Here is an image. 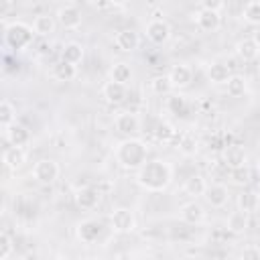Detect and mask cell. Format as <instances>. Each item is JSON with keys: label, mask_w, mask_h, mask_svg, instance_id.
<instances>
[{"label": "cell", "mask_w": 260, "mask_h": 260, "mask_svg": "<svg viewBox=\"0 0 260 260\" xmlns=\"http://www.w3.org/2000/svg\"><path fill=\"white\" fill-rule=\"evenodd\" d=\"M134 181L142 191L162 193L173 183V167L162 158L146 160L138 171H134Z\"/></svg>", "instance_id": "cell-1"}, {"label": "cell", "mask_w": 260, "mask_h": 260, "mask_svg": "<svg viewBox=\"0 0 260 260\" xmlns=\"http://www.w3.org/2000/svg\"><path fill=\"white\" fill-rule=\"evenodd\" d=\"M114 160L126 171H138L148 160V144L138 136H126L116 142Z\"/></svg>", "instance_id": "cell-2"}, {"label": "cell", "mask_w": 260, "mask_h": 260, "mask_svg": "<svg viewBox=\"0 0 260 260\" xmlns=\"http://www.w3.org/2000/svg\"><path fill=\"white\" fill-rule=\"evenodd\" d=\"M35 35L37 32L32 24H26L22 20H14V22L4 20V41L14 51H24L26 47H30L35 41Z\"/></svg>", "instance_id": "cell-3"}, {"label": "cell", "mask_w": 260, "mask_h": 260, "mask_svg": "<svg viewBox=\"0 0 260 260\" xmlns=\"http://www.w3.org/2000/svg\"><path fill=\"white\" fill-rule=\"evenodd\" d=\"M110 225L116 234H132L136 230V215L130 207H116L110 213Z\"/></svg>", "instance_id": "cell-4"}, {"label": "cell", "mask_w": 260, "mask_h": 260, "mask_svg": "<svg viewBox=\"0 0 260 260\" xmlns=\"http://www.w3.org/2000/svg\"><path fill=\"white\" fill-rule=\"evenodd\" d=\"M30 175L39 185H51L59 177V165L53 158H41L32 165Z\"/></svg>", "instance_id": "cell-5"}, {"label": "cell", "mask_w": 260, "mask_h": 260, "mask_svg": "<svg viewBox=\"0 0 260 260\" xmlns=\"http://www.w3.org/2000/svg\"><path fill=\"white\" fill-rule=\"evenodd\" d=\"M104 232V223L100 219H93V217H87V219H81L77 225H75V236L81 244H93L100 240Z\"/></svg>", "instance_id": "cell-6"}, {"label": "cell", "mask_w": 260, "mask_h": 260, "mask_svg": "<svg viewBox=\"0 0 260 260\" xmlns=\"http://www.w3.org/2000/svg\"><path fill=\"white\" fill-rule=\"evenodd\" d=\"M193 22L197 24L199 30L203 32H215L221 28V16L217 10H209V8H199L191 14Z\"/></svg>", "instance_id": "cell-7"}, {"label": "cell", "mask_w": 260, "mask_h": 260, "mask_svg": "<svg viewBox=\"0 0 260 260\" xmlns=\"http://www.w3.org/2000/svg\"><path fill=\"white\" fill-rule=\"evenodd\" d=\"M144 32H146V39H148L150 43H154V45H165V43H169V39H171V35H173L171 24H169L165 18H150V20L146 22Z\"/></svg>", "instance_id": "cell-8"}, {"label": "cell", "mask_w": 260, "mask_h": 260, "mask_svg": "<svg viewBox=\"0 0 260 260\" xmlns=\"http://www.w3.org/2000/svg\"><path fill=\"white\" fill-rule=\"evenodd\" d=\"M114 128L122 136H136L140 132V118L134 112H118L114 116Z\"/></svg>", "instance_id": "cell-9"}, {"label": "cell", "mask_w": 260, "mask_h": 260, "mask_svg": "<svg viewBox=\"0 0 260 260\" xmlns=\"http://www.w3.org/2000/svg\"><path fill=\"white\" fill-rule=\"evenodd\" d=\"M179 217H181V221H185L189 225H199V223L205 221V207L197 199H191V201L181 205Z\"/></svg>", "instance_id": "cell-10"}, {"label": "cell", "mask_w": 260, "mask_h": 260, "mask_svg": "<svg viewBox=\"0 0 260 260\" xmlns=\"http://www.w3.org/2000/svg\"><path fill=\"white\" fill-rule=\"evenodd\" d=\"M221 158L228 169H238V167L248 165V152L240 144H225L221 150Z\"/></svg>", "instance_id": "cell-11"}, {"label": "cell", "mask_w": 260, "mask_h": 260, "mask_svg": "<svg viewBox=\"0 0 260 260\" xmlns=\"http://www.w3.org/2000/svg\"><path fill=\"white\" fill-rule=\"evenodd\" d=\"M55 18H57V22H59L63 28H67V30H75V28L81 26V10H79L77 6H71V4L61 6V8L57 10Z\"/></svg>", "instance_id": "cell-12"}, {"label": "cell", "mask_w": 260, "mask_h": 260, "mask_svg": "<svg viewBox=\"0 0 260 260\" xmlns=\"http://www.w3.org/2000/svg\"><path fill=\"white\" fill-rule=\"evenodd\" d=\"M102 98L110 104V106H120L128 100V85L124 83H116V81H106L102 87Z\"/></svg>", "instance_id": "cell-13"}, {"label": "cell", "mask_w": 260, "mask_h": 260, "mask_svg": "<svg viewBox=\"0 0 260 260\" xmlns=\"http://www.w3.org/2000/svg\"><path fill=\"white\" fill-rule=\"evenodd\" d=\"M203 197H205V201H207L211 207L221 209V207H225L228 201H230V189H228V185H223V183H211V185H207V191H205Z\"/></svg>", "instance_id": "cell-14"}, {"label": "cell", "mask_w": 260, "mask_h": 260, "mask_svg": "<svg viewBox=\"0 0 260 260\" xmlns=\"http://www.w3.org/2000/svg\"><path fill=\"white\" fill-rule=\"evenodd\" d=\"M114 45L116 49H120L122 53H132L140 47V35L132 28H122L114 35Z\"/></svg>", "instance_id": "cell-15"}, {"label": "cell", "mask_w": 260, "mask_h": 260, "mask_svg": "<svg viewBox=\"0 0 260 260\" xmlns=\"http://www.w3.org/2000/svg\"><path fill=\"white\" fill-rule=\"evenodd\" d=\"M167 75H169V79H171V83H173L175 89H185V87H189L191 81H193V71H191V67L185 65V63L173 65Z\"/></svg>", "instance_id": "cell-16"}, {"label": "cell", "mask_w": 260, "mask_h": 260, "mask_svg": "<svg viewBox=\"0 0 260 260\" xmlns=\"http://www.w3.org/2000/svg\"><path fill=\"white\" fill-rule=\"evenodd\" d=\"M26 148L24 146H14V144H10L4 152H2V162H4V167L8 169V171H18V169H22V165L26 162Z\"/></svg>", "instance_id": "cell-17"}, {"label": "cell", "mask_w": 260, "mask_h": 260, "mask_svg": "<svg viewBox=\"0 0 260 260\" xmlns=\"http://www.w3.org/2000/svg\"><path fill=\"white\" fill-rule=\"evenodd\" d=\"M73 199H75V205L79 209L89 211V209H95L98 207V203H100V191L93 189V187H81V189L75 191Z\"/></svg>", "instance_id": "cell-18"}, {"label": "cell", "mask_w": 260, "mask_h": 260, "mask_svg": "<svg viewBox=\"0 0 260 260\" xmlns=\"http://www.w3.org/2000/svg\"><path fill=\"white\" fill-rule=\"evenodd\" d=\"M2 134H4V138H6L10 144H14V146H26V144L30 142V132H28V128L22 126V124H18V122L10 124L6 130H2Z\"/></svg>", "instance_id": "cell-19"}, {"label": "cell", "mask_w": 260, "mask_h": 260, "mask_svg": "<svg viewBox=\"0 0 260 260\" xmlns=\"http://www.w3.org/2000/svg\"><path fill=\"white\" fill-rule=\"evenodd\" d=\"M183 191H185V195H189L191 199L203 197V195H205V191H207V181H205V177H203V175H199V173H195V175L187 177V179H185V183H183Z\"/></svg>", "instance_id": "cell-20"}, {"label": "cell", "mask_w": 260, "mask_h": 260, "mask_svg": "<svg viewBox=\"0 0 260 260\" xmlns=\"http://www.w3.org/2000/svg\"><path fill=\"white\" fill-rule=\"evenodd\" d=\"M57 18L51 14H37L32 20V28L37 32V37H51L57 28Z\"/></svg>", "instance_id": "cell-21"}, {"label": "cell", "mask_w": 260, "mask_h": 260, "mask_svg": "<svg viewBox=\"0 0 260 260\" xmlns=\"http://www.w3.org/2000/svg\"><path fill=\"white\" fill-rule=\"evenodd\" d=\"M108 75H110L112 81L128 85V83L132 81V77H134V71H132V65H130V63H126V61H116V63L110 67V73H108Z\"/></svg>", "instance_id": "cell-22"}, {"label": "cell", "mask_w": 260, "mask_h": 260, "mask_svg": "<svg viewBox=\"0 0 260 260\" xmlns=\"http://www.w3.org/2000/svg\"><path fill=\"white\" fill-rule=\"evenodd\" d=\"M205 73H207V79H209L211 83H215V85L228 83V79L232 77L230 67H228L225 63H221V61H213V63H209Z\"/></svg>", "instance_id": "cell-23"}, {"label": "cell", "mask_w": 260, "mask_h": 260, "mask_svg": "<svg viewBox=\"0 0 260 260\" xmlns=\"http://www.w3.org/2000/svg\"><path fill=\"white\" fill-rule=\"evenodd\" d=\"M177 150H179L183 156H187V158L195 156V154L199 152V140H197V136H195L193 132H183V134L177 138Z\"/></svg>", "instance_id": "cell-24"}, {"label": "cell", "mask_w": 260, "mask_h": 260, "mask_svg": "<svg viewBox=\"0 0 260 260\" xmlns=\"http://www.w3.org/2000/svg\"><path fill=\"white\" fill-rule=\"evenodd\" d=\"M236 55H238V59H242L244 63L246 61H254L256 57H258V53H260V47L250 39V37H246V39H240L238 43H236Z\"/></svg>", "instance_id": "cell-25"}, {"label": "cell", "mask_w": 260, "mask_h": 260, "mask_svg": "<svg viewBox=\"0 0 260 260\" xmlns=\"http://www.w3.org/2000/svg\"><path fill=\"white\" fill-rule=\"evenodd\" d=\"M83 57H85V47H83L81 43H77V41L65 43V47H63V51H61V59H63V61L73 63V65H79V63L83 61Z\"/></svg>", "instance_id": "cell-26"}, {"label": "cell", "mask_w": 260, "mask_h": 260, "mask_svg": "<svg viewBox=\"0 0 260 260\" xmlns=\"http://www.w3.org/2000/svg\"><path fill=\"white\" fill-rule=\"evenodd\" d=\"M236 203H238V209H242L246 213H254L260 207V195L252 189H244V191H240Z\"/></svg>", "instance_id": "cell-27"}, {"label": "cell", "mask_w": 260, "mask_h": 260, "mask_svg": "<svg viewBox=\"0 0 260 260\" xmlns=\"http://www.w3.org/2000/svg\"><path fill=\"white\" fill-rule=\"evenodd\" d=\"M248 215L250 213H246V211H242V209H238V211H232L230 215H228V221H225V228H228V232H232V234H244L246 230H248Z\"/></svg>", "instance_id": "cell-28"}, {"label": "cell", "mask_w": 260, "mask_h": 260, "mask_svg": "<svg viewBox=\"0 0 260 260\" xmlns=\"http://www.w3.org/2000/svg\"><path fill=\"white\" fill-rule=\"evenodd\" d=\"M177 138H179V132H177V128H175L171 122H160V124L154 128V140L160 142V144L177 142Z\"/></svg>", "instance_id": "cell-29"}, {"label": "cell", "mask_w": 260, "mask_h": 260, "mask_svg": "<svg viewBox=\"0 0 260 260\" xmlns=\"http://www.w3.org/2000/svg\"><path fill=\"white\" fill-rule=\"evenodd\" d=\"M75 75H77V65H73V63H67L61 59L59 63L53 65V77L57 81H71V79H75Z\"/></svg>", "instance_id": "cell-30"}, {"label": "cell", "mask_w": 260, "mask_h": 260, "mask_svg": "<svg viewBox=\"0 0 260 260\" xmlns=\"http://www.w3.org/2000/svg\"><path fill=\"white\" fill-rule=\"evenodd\" d=\"M225 87H228V95H232V98H242V95L246 93V89H248V81H246L244 75L232 73V77L228 79Z\"/></svg>", "instance_id": "cell-31"}, {"label": "cell", "mask_w": 260, "mask_h": 260, "mask_svg": "<svg viewBox=\"0 0 260 260\" xmlns=\"http://www.w3.org/2000/svg\"><path fill=\"white\" fill-rule=\"evenodd\" d=\"M14 122H16V108L12 106L10 100H2L0 102V126H2V130H6Z\"/></svg>", "instance_id": "cell-32"}, {"label": "cell", "mask_w": 260, "mask_h": 260, "mask_svg": "<svg viewBox=\"0 0 260 260\" xmlns=\"http://www.w3.org/2000/svg\"><path fill=\"white\" fill-rule=\"evenodd\" d=\"M173 83L169 79V75H154L150 79V91L156 93V95H169L173 91Z\"/></svg>", "instance_id": "cell-33"}, {"label": "cell", "mask_w": 260, "mask_h": 260, "mask_svg": "<svg viewBox=\"0 0 260 260\" xmlns=\"http://www.w3.org/2000/svg\"><path fill=\"white\" fill-rule=\"evenodd\" d=\"M242 16L248 24H260V0H250L244 10H242Z\"/></svg>", "instance_id": "cell-34"}, {"label": "cell", "mask_w": 260, "mask_h": 260, "mask_svg": "<svg viewBox=\"0 0 260 260\" xmlns=\"http://www.w3.org/2000/svg\"><path fill=\"white\" fill-rule=\"evenodd\" d=\"M167 110L171 114H177V116H183L187 112V98L181 95V93H173L171 98H167Z\"/></svg>", "instance_id": "cell-35"}, {"label": "cell", "mask_w": 260, "mask_h": 260, "mask_svg": "<svg viewBox=\"0 0 260 260\" xmlns=\"http://www.w3.org/2000/svg\"><path fill=\"white\" fill-rule=\"evenodd\" d=\"M230 179L236 185H248L250 183V169H248V165L238 167V169H230Z\"/></svg>", "instance_id": "cell-36"}, {"label": "cell", "mask_w": 260, "mask_h": 260, "mask_svg": "<svg viewBox=\"0 0 260 260\" xmlns=\"http://www.w3.org/2000/svg\"><path fill=\"white\" fill-rule=\"evenodd\" d=\"M12 250H14V244H12L10 234L0 232V260H8L12 256Z\"/></svg>", "instance_id": "cell-37"}, {"label": "cell", "mask_w": 260, "mask_h": 260, "mask_svg": "<svg viewBox=\"0 0 260 260\" xmlns=\"http://www.w3.org/2000/svg\"><path fill=\"white\" fill-rule=\"evenodd\" d=\"M240 258H244V260H260V246H256V244L246 246L240 252Z\"/></svg>", "instance_id": "cell-38"}, {"label": "cell", "mask_w": 260, "mask_h": 260, "mask_svg": "<svg viewBox=\"0 0 260 260\" xmlns=\"http://www.w3.org/2000/svg\"><path fill=\"white\" fill-rule=\"evenodd\" d=\"M201 2V8H209V10H221L225 6V0H199Z\"/></svg>", "instance_id": "cell-39"}, {"label": "cell", "mask_w": 260, "mask_h": 260, "mask_svg": "<svg viewBox=\"0 0 260 260\" xmlns=\"http://www.w3.org/2000/svg\"><path fill=\"white\" fill-rule=\"evenodd\" d=\"M250 39L260 47V24H256L254 28H252V35H250Z\"/></svg>", "instance_id": "cell-40"}, {"label": "cell", "mask_w": 260, "mask_h": 260, "mask_svg": "<svg viewBox=\"0 0 260 260\" xmlns=\"http://www.w3.org/2000/svg\"><path fill=\"white\" fill-rule=\"evenodd\" d=\"M112 6H116V8H124V6H128L132 0H108Z\"/></svg>", "instance_id": "cell-41"}, {"label": "cell", "mask_w": 260, "mask_h": 260, "mask_svg": "<svg viewBox=\"0 0 260 260\" xmlns=\"http://www.w3.org/2000/svg\"><path fill=\"white\" fill-rule=\"evenodd\" d=\"M256 167H258V173H260V156H258V165Z\"/></svg>", "instance_id": "cell-42"}, {"label": "cell", "mask_w": 260, "mask_h": 260, "mask_svg": "<svg viewBox=\"0 0 260 260\" xmlns=\"http://www.w3.org/2000/svg\"><path fill=\"white\" fill-rule=\"evenodd\" d=\"M258 228H260V221H258Z\"/></svg>", "instance_id": "cell-43"}]
</instances>
